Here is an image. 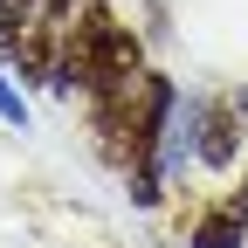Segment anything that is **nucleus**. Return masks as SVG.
Listing matches in <instances>:
<instances>
[{
    "mask_svg": "<svg viewBox=\"0 0 248 248\" xmlns=\"http://www.w3.org/2000/svg\"><path fill=\"white\" fill-rule=\"evenodd\" d=\"M0 124H7V131H28V124H35V110H28V97L14 90V76H0Z\"/></svg>",
    "mask_w": 248,
    "mask_h": 248,
    "instance_id": "nucleus-3",
    "label": "nucleus"
},
{
    "mask_svg": "<svg viewBox=\"0 0 248 248\" xmlns=\"http://www.w3.org/2000/svg\"><path fill=\"white\" fill-rule=\"evenodd\" d=\"M241 241H248V186H234V200L200 214L193 228V248H241Z\"/></svg>",
    "mask_w": 248,
    "mask_h": 248,
    "instance_id": "nucleus-2",
    "label": "nucleus"
},
{
    "mask_svg": "<svg viewBox=\"0 0 248 248\" xmlns=\"http://www.w3.org/2000/svg\"><path fill=\"white\" fill-rule=\"evenodd\" d=\"M241 124H248L241 97H214V104H200V110H193V159L214 166V172H228L234 152H241Z\"/></svg>",
    "mask_w": 248,
    "mask_h": 248,
    "instance_id": "nucleus-1",
    "label": "nucleus"
}]
</instances>
